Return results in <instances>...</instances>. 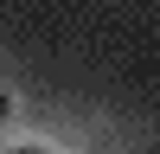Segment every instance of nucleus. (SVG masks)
<instances>
[{"instance_id":"nucleus-1","label":"nucleus","mask_w":160,"mask_h":154,"mask_svg":"<svg viewBox=\"0 0 160 154\" xmlns=\"http://www.w3.org/2000/svg\"><path fill=\"white\" fill-rule=\"evenodd\" d=\"M7 109H13V103H7V90H0V122H7Z\"/></svg>"},{"instance_id":"nucleus-2","label":"nucleus","mask_w":160,"mask_h":154,"mask_svg":"<svg viewBox=\"0 0 160 154\" xmlns=\"http://www.w3.org/2000/svg\"><path fill=\"white\" fill-rule=\"evenodd\" d=\"M19 154H38V148H19Z\"/></svg>"}]
</instances>
